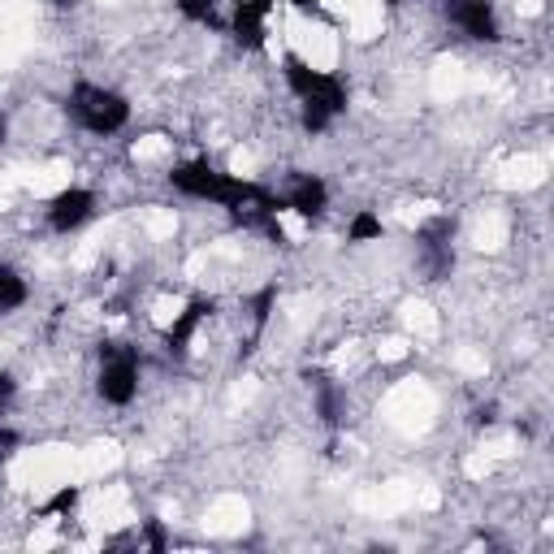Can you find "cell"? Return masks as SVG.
<instances>
[{"mask_svg":"<svg viewBox=\"0 0 554 554\" xmlns=\"http://www.w3.org/2000/svg\"><path fill=\"white\" fill-rule=\"evenodd\" d=\"M446 18H451L468 39H481V44H494L498 39V18L490 0H451L446 5Z\"/></svg>","mask_w":554,"mask_h":554,"instance_id":"cell-6","label":"cell"},{"mask_svg":"<svg viewBox=\"0 0 554 554\" xmlns=\"http://www.w3.org/2000/svg\"><path fill=\"white\" fill-rule=\"evenodd\" d=\"M100 399L113 403V407H126L135 399L139 390V355L122 347V342H109V347H100Z\"/></svg>","mask_w":554,"mask_h":554,"instance_id":"cell-4","label":"cell"},{"mask_svg":"<svg viewBox=\"0 0 554 554\" xmlns=\"http://www.w3.org/2000/svg\"><path fill=\"white\" fill-rule=\"evenodd\" d=\"M57 5H70V0H57Z\"/></svg>","mask_w":554,"mask_h":554,"instance_id":"cell-22","label":"cell"},{"mask_svg":"<svg viewBox=\"0 0 554 554\" xmlns=\"http://www.w3.org/2000/svg\"><path fill=\"white\" fill-rule=\"evenodd\" d=\"M368 239H381V221L373 213H360L351 221V243H368Z\"/></svg>","mask_w":554,"mask_h":554,"instance_id":"cell-15","label":"cell"},{"mask_svg":"<svg viewBox=\"0 0 554 554\" xmlns=\"http://www.w3.org/2000/svg\"><path fill=\"white\" fill-rule=\"evenodd\" d=\"M143 537H148V546H152V550H165V546H169V542H165L161 520H148V524H143Z\"/></svg>","mask_w":554,"mask_h":554,"instance_id":"cell-17","label":"cell"},{"mask_svg":"<svg viewBox=\"0 0 554 554\" xmlns=\"http://www.w3.org/2000/svg\"><path fill=\"white\" fill-rule=\"evenodd\" d=\"M13 390H18V386H13V377H9V373H0V407H5V403L13 399Z\"/></svg>","mask_w":554,"mask_h":554,"instance_id":"cell-18","label":"cell"},{"mask_svg":"<svg viewBox=\"0 0 554 554\" xmlns=\"http://www.w3.org/2000/svg\"><path fill=\"white\" fill-rule=\"evenodd\" d=\"M0 446H18V433H13V429H0Z\"/></svg>","mask_w":554,"mask_h":554,"instance_id":"cell-20","label":"cell"},{"mask_svg":"<svg viewBox=\"0 0 554 554\" xmlns=\"http://www.w3.org/2000/svg\"><path fill=\"white\" fill-rule=\"evenodd\" d=\"M282 65H286L290 91L303 100V130H308V135H321L338 113H347V87H342V78L312 70L303 57H295V52H286Z\"/></svg>","mask_w":554,"mask_h":554,"instance_id":"cell-2","label":"cell"},{"mask_svg":"<svg viewBox=\"0 0 554 554\" xmlns=\"http://www.w3.org/2000/svg\"><path fill=\"white\" fill-rule=\"evenodd\" d=\"M312 386H316V403H321V420H325V425H338L342 416H338V394H334V386H329L325 377H316Z\"/></svg>","mask_w":554,"mask_h":554,"instance_id":"cell-12","label":"cell"},{"mask_svg":"<svg viewBox=\"0 0 554 554\" xmlns=\"http://www.w3.org/2000/svg\"><path fill=\"white\" fill-rule=\"evenodd\" d=\"M91 208H96V195L83 191V187H70V191H61L57 200L48 204V226L57 234H70L91 217Z\"/></svg>","mask_w":554,"mask_h":554,"instance_id":"cell-7","label":"cell"},{"mask_svg":"<svg viewBox=\"0 0 554 554\" xmlns=\"http://www.w3.org/2000/svg\"><path fill=\"white\" fill-rule=\"evenodd\" d=\"M273 299H277V286H265L256 295V303H252V316H256V334L265 329V321H269V308H273Z\"/></svg>","mask_w":554,"mask_h":554,"instance_id":"cell-16","label":"cell"},{"mask_svg":"<svg viewBox=\"0 0 554 554\" xmlns=\"http://www.w3.org/2000/svg\"><path fill=\"white\" fill-rule=\"evenodd\" d=\"M74 507H78V490H74V485H65V490H57V494L48 498L39 516H70Z\"/></svg>","mask_w":554,"mask_h":554,"instance_id":"cell-14","label":"cell"},{"mask_svg":"<svg viewBox=\"0 0 554 554\" xmlns=\"http://www.w3.org/2000/svg\"><path fill=\"white\" fill-rule=\"evenodd\" d=\"M208 316H213V299H191L187 303V312L178 316L174 325L165 329V347H169V355H187V347H191V338H195V329H200Z\"/></svg>","mask_w":554,"mask_h":554,"instance_id":"cell-8","label":"cell"},{"mask_svg":"<svg viewBox=\"0 0 554 554\" xmlns=\"http://www.w3.org/2000/svg\"><path fill=\"white\" fill-rule=\"evenodd\" d=\"M451 239H455V221L451 217H433V221H425V226H420L416 243H420V265H425L429 282H442V277L455 269Z\"/></svg>","mask_w":554,"mask_h":554,"instance_id":"cell-5","label":"cell"},{"mask_svg":"<svg viewBox=\"0 0 554 554\" xmlns=\"http://www.w3.org/2000/svg\"><path fill=\"white\" fill-rule=\"evenodd\" d=\"M325 204H329V187L316 174H299L295 187L286 195V208H295L299 217H321Z\"/></svg>","mask_w":554,"mask_h":554,"instance_id":"cell-10","label":"cell"},{"mask_svg":"<svg viewBox=\"0 0 554 554\" xmlns=\"http://www.w3.org/2000/svg\"><path fill=\"white\" fill-rule=\"evenodd\" d=\"M26 303V282L9 265H0V312H13Z\"/></svg>","mask_w":554,"mask_h":554,"instance_id":"cell-11","label":"cell"},{"mask_svg":"<svg viewBox=\"0 0 554 554\" xmlns=\"http://www.w3.org/2000/svg\"><path fill=\"white\" fill-rule=\"evenodd\" d=\"M273 9V0H239L234 9V39L243 48H265V13Z\"/></svg>","mask_w":554,"mask_h":554,"instance_id":"cell-9","label":"cell"},{"mask_svg":"<svg viewBox=\"0 0 554 554\" xmlns=\"http://www.w3.org/2000/svg\"><path fill=\"white\" fill-rule=\"evenodd\" d=\"M178 9H182V18H191V22L217 26V0H178Z\"/></svg>","mask_w":554,"mask_h":554,"instance_id":"cell-13","label":"cell"},{"mask_svg":"<svg viewBox=\"0 0 554 554\" xmlns=\"http://www.w3.org/2000/svg\"><path fill=\"white\" fill-rule=\"evenodd\" d=\"M65 109L83 130L91 135H117L126 122H130V104L126 96H117V91H104V87H91V83H78L70 91V100H65Z\"/></svg>","mask_w":554,"mask_h":554,"instance_id":"cell-3","label":"cell"},{"mask_svg":"<svg viewBox=\"0 0 554 554\" xmlns=\"http://www.w3.org/2000/svg\"><path fill=\"white\" fill-rule=\"evenodd\" d=\"M477 420H481V425H494V420H498V407H494V403H490V407H481Z\"/></svg>","mask_w":554,"mask_h":554,"instance_id":"cell-19","label":"cell"},{"mask_svg":"<svg viewBox=\"0 0 554 554\" xmlns=\"http://www.w3.org/2000/svg\"><path fill=\"white\" fill-rule=\"evenodd\" d=\"M0 143H5V117H0Z\"/></svg>","mask_w":554,"mask_h":554,"instance_id":"cell-21","label":"cell"},{"mask_svg":"<svg viewBox=\"0 0 554 554\" xmlns=\"http://www.w3.org/2000/svg\"><path fill=\"white\" fill-rule=\"evenodd\" d=\"M169 182L182 191V195H195V200H213L230 213H243V208H269V213H282L286 208V195H273L265 191L260 182H243V178H230L213 169L208 161H191V165H178Z\"/></svg>","mask_w":554,"mask_h":554,"instance_id":"cell-1","label":"cell"}]
</instances>
